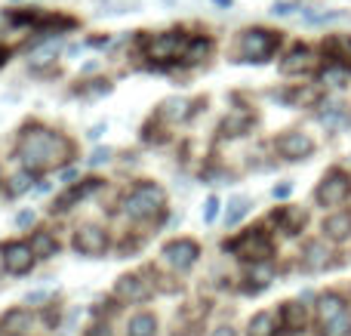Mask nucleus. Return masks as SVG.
<instances>
[{
    "label": "nucleus",
    "mask_w": 351,
    "mask_h": 336,
    "mask_svg": "<svg viewBox=\"0 0 351 336\" xmlns=\"http://www.w3.org/2000/svg\"><path fill=\"white\" fill-rule=\"evenodd\" d=\"M19 160L25 164V170L31 173H47L62 167L68 158H71V142L62 139L53 130H25L22 139H19Z\"/></svg>",
    "instance_id": "1"
},
{
    "label": "nucleus",
    "mask_w": 351,
    "mask_h": 336,
    "mask_svg": "<svg viewBox=\"0 0 351 336\" xmlns=\"http://www.w3.org/2000/svg\"><path fill=\"white\" fill-rule=\"evenodd\" d=\"M164 204H167L164 189L148 182V185H139V189L130 191L127 201H123V210H127V216H133V219L148 222V219H158Z\"/></svg>",
    "instance_id": "2"
},
{
    "label": "nucleus",
    "mask_w": 351,
    "mask_h": 336,
    "mask_svg": "<svg viewBox=\"0 0 351 336\" xmlns=\"http://www.w3.org/2000/svg\"><path fill=\"white\" fill-rule=\"evenodd\" d=\"M280 47V34L268 28H250L243 31L241 43H237V53L243 62H265L274 49Z\"/></svg>",
    "instance_id": "3"
},
{
    "label": "nucleus",
    "mask_w": 351,
    "mask_h": 336,
    "mask_svg": "<svg viewBox=\"0 0 351 336\" xmlns=\"http://www.w3.org/2000/svg\"><path fill=\"white\" fill-rule=\"evenodd\" d=\"M185 49H188V37H182L179 31H164V34H154L148 37L145 43V56L152 62H173V59H185Z\"/></svg>",
    "instance_id": "4"
},
{
    "label": "nucleus",
    "mask_w": 351,
    "mask_h": 336,
    "mask_svg": "<svg viewBox=\"0 0 351 336\" xmlns=\"http://www.w3.org/2000/svg\"><path fill=\"white\" fill-rule=\"evenodd\" d=\"M348 195H351V179L342 170H330L327 176L321 179V185H317L315 201L321 204V207H339V204L348 201Z\"/></svg>",
    "instance_id": "5"
},
{
    "label": "nucleus",
    "mask_w": 351,
    "mask_h": 336,
    "mask_svg": "<svg viewBox=\"0 0 351 336\" xmlns=\"http://www.w3.org/2000/svg\"><path fill=\"white\" fill-rule=\"evenodd\" d=\"M200 256V247L194 244V241L188 238H179V241H170V244L164 247V263L170 265V269H191L194 259Z\"/></svg>",
    "instance_id": "6"
},
{
    "label": "nucleus",
    "mask_w": 351,
    "mask_h": 336,
    "mask_svg": "<svg viewBox=\"0 0 351 336\" xmlns=\"http://www.w3.org/2000/svg\"><path fill=\"white\" fill-rule=\"evenodd\" d=\"M3 269L12 272V275H25V272H31V265H34V247L28 244H19V241H12V244L3 247Z\"/></svg>",
    "instance_id": "7"
},
{
    "label": "nucleus",
    "mask_w": 351,
    "mask_h": 336,
    "mask_svg": "<svg viewBox=\"0 0 351 336\" xmlns=\"http://www.w3.org/2000/svg\"><path fill=\"white\" fill-rule=\"evenodd\" d=\"M237 253H241L243 259H250V263H265V259L271 256V241L262 235V228H253V232H247L241 238Z\"/></svg>",
    "instance_id": "8"
},
{
    "label": "nucleus",
    "mask_w": 351,
    "mask_h": 336,
    "mask_svg": "<svg viewBox=\"0 0 351 336\" xmlns=\"http://www.w3.org/2000/svg\"><path fill=\"white\" fill-rule=\"evenodd\" d=\"M278 152L284 154L287 160H302L315 152V139L305 136V133H299V130H293V133H284L278 139Z\"/></svg>",
    "instance_id": "9"
},
{
    "label": "nucleus",
    "mask_w": 351,
    "mask_h": 336,
    "mask_svg": "<svg viewBox=\"0 0 351 336\" xmlns=\"http://www.w3.org/2000/svg\"><path fill=\"white\" fill-rule=\"evenodd\" d=\"M74 247H77L80 253H86V256H99V253H105V247H108V235L99 226H84L74 235Z\"/></svg>",
    "instance_id": "10"
},
{
    "label": "nucleus",
    "mask_w": 351,
    "mask_h": 336,
    "mask_svg": "<svg viewBox=\"0 0 351 336\" xmlns=\"http://www.w3.org/2000/svg\"><path fill=\"white\" fill-rule=\"evenodd\" d=\"M114 293H117V300L142 302V300H148V296H152V287H148L145 278H139V275H123L121 281L114 284Z\"/></svg>",
    "instance_id": "11"
},
{
    "label": "nucleus",
    "mask_w": 351,
    "mask_h": 336,
    "mask_svg": "<svg viewBox=\"0 0 351 336\" xmlns=\"http://www.w3.org/2000/svg\"><path fill=\"white\" fill-rule=\"evenodd\" d=\"M315 68V53L308 47H293L290 56L280 62V71L284 74H305Z\"/></svg>",
    "instance_id": "12"
},
{
    "label": "nucleus",
    "mask_w": 351,
    "mask_h": 336,
    "mask_svg": "<svg viewBox=\"0 0 351 336\" xmlns=\"http://www.w3.org/2000/svg\"><path fill=\"white\" fill-rule=\"evenodd\" d=\"M324 235L330 241H348L351 238V210H339L324 219Z\"/></svg>",
    "instance_id": "13"
},
{
    "label": "nucleus",
    "mask_w": 351,
    "mask_h": 336,
    "mask_svg": "<svg viewBox=\"0 0 351 336\" xmlns=\"http://www.w3.org/2000/svg\"><path fill=\"white\" fill-rule=\"evenodd\" d=\"M346 300H342L339 293H324L321 300H317V324H327V321H333L336 315H342L346 312Z\"/></svg>",
    "instance_id": "14"
},
{
    "label": "nucleus",
    "mask_w": 351,
    "mask_h": 336,
    "mask_svg": "<svg viewBox=\"0 0 351 336\" xmlns=\"http://www.w3.org/2000/svg\"><path fill=\"white\" fill-rule=\"evenodd\" d=\"M280 318H284V327L290 333L305 331V324H308V312H305L302 302H284V309H280Z\"/></svg>",
    "instance_id": "15"
},
{
    "label": "nucleus",
    "mask_w": 351,
    "mask_h": 336,
    "mask_svg": "<svg viewBox=\"0 0 351 336\" xmlns=\"http://www.w3.org/2000/svg\"><path fill=\"white\" fill-rule=\"evenodd\" d=\"M99 182H102V179H80V182L74 185L71 191H65V195L59 197V204H56V210H68V207H71V204H77L80 197L93 195V191L99 189Z\"/></svg>",
    "instance_id": "16"
},
{
    "label": "nucleus",
    "mask_w": 351,
    "mask_h": 336,
    "mask_svg": "<svg viewBox=\"0 0 351 336\" xmlns=\"http://www.w3.org/2000/svg\"><path fill=\"white\" fill-rule=\"evenodd\" d=\"M327 263H330V250H327L324 244H317V241H315V244L305 247V259H302V265H305L308 272H321Z\"/></svg>",
    "instance_id": "17"
},
{
    "label": "nucleus",
    "mask_w": 351,
    "mask_h": 336,
    "mask_svg": "<svg viewBox=\"0 0 351 336\" xmlns=\"http://www.w3.org/2000/svg\"><path fill=\"white\" fill-rule=\"evenodd\" d=\"M324 49H327L336 62H342L346 68H351V37H330V40L324 43Z\"/></svg>",
    "instance_id": "18"
},
{
    "label": "nucleus",
    "mask_w": 351,
    "mask_h": 336,
    "mask_svg": "<svg viewBox=\"0 0 351 336\" xmlns=\"http://www.w3.org/2000/svg\"><path fill=\"white\" fill-rule=\"evenodd\" d=\"M130 336H158V318L152 312H142L130 321Z\"/></svg>",
    "instance_id": "19"
},
{
    "label": "nucleus",
    "mask_w": 351,
    "mask_h": 336,
    "mask_svg": "<svg viewBox=\"0 0 351 336\" xmlns=\"http://www.w3.org/2000/svg\"><path fill=\"white\" fill-rule=\"evenodd\" d=\"M321 336H351V312L346 309L342 315H336L333 321L321 327Z\"/></svg>",
    "instance_id": "20"
},
{
    "label": "nucleus",
    "mask_w": 351,
    "mask_h": 336,
    "mask_svg": "<svg viewBox=\"0 0 351 336\" xmlns=\"http://www.w3.org/2000/svg\"><path fill=\"white\" fill-rule=\"evenodd\" d=\"M317 117H321V123H327V127H333V130H336V127H342V123H348V108H346V105L330 102Z\"/></svg>",
    "instance_id": "21"
},
{
    "label": "nucleus",
    "mask_w": 351,
    "mask_h": 336,
    "mask_svg": "<svg viewBox=\"0 0 351 336\" xmlns=\"http://www.w3.org/2000/svg\"><path fill=\"white\" fill-rule=\"evenodd\" d=\"M247 210H250V201H247V197H231L228 213H225V226L234 228L237 222H241L243 216H247Z\"/></svg>",
    "instance_id": "22"
},
{
    "label": "nucleus",
    "mask_w": 351,
    "mask_h": 336,
    "mask_svg": "<svg viewBox=\"0 0 351 336\" xmlns=\"http://www.w3.org/2000/svg\"><path fill=\"white\" fill-rule=\"evenodd\" d=\"M280 222H284V232L287 235H299L302 232V226H305V210H284L280 213Z\"/></svg>",
    "instance_id": "23"
},
{
    "label": "nucleus",
    "mask_w": 351,
    "mask_h": 336,
    "mask_svg": "<svg viewBox=\"0 0 351 336\" xmlns=\"http://www.w3.org/2000/svg\"><path fill=\"white\" fill-rule=\"evenodd\" d=\"M31 247H34L37 256H53V253L59 250V244H56V238L49 232H37L34 241H31Z\"/></svg>",
    "instance_id": "24"
},
{
    "label": "nucleus",
    "mask_w": 351,
    "mask_h": 336,
    "mask_svg": "<svg viewBox=\"0 0 351 336\" xmlns=\"http://www.w3.org/2000/svg\"><path fill=\"white\" fill-rule=\"evenodd\" d=\"M348 74H351V68H346V65H339V62H336V65L324 68L321 80H324V84H330V86H346Z\"/></svg>",
    "instance_id": "25"
},
{
    "label": "nucleus",
    "mask_w": 351,
    "mask_h": 336,
    "mask_svg": "<svg viewBox=\"0 0 351 336\" xmlns=\"http://www.w3.org/2000/svg\"><path fill=\"white\" fill-rule=\"evenodd\" d=\"M250 336H274V318L268 312H259L250 321Z\"/></svg>",
    "instance_id": "26"
},
{
    "label": "nucleus",
    "mask_w": 351,
    "mask_h": 336,
    "mask_svg": "<svg viewBox=\"0 0 351 336\" xmlns=\"http://www.w3.org/2000/svg\"><path fill=\"white\" fill-rule=\"evenodd\" d=\"M250 290H259V287H268L271 284V265H265V263H259L256 269H250Z\"/></svg>",
    "instance_id": "27"
},
{
    "label": "nucleus",
    "mask_w": 351,
    "mask_h": 336,
    "mask_svg": "<svg viewBox=\"0 0 351 336\" xmlns=\"http://www.w3.org/2000/svg\"><path fill=\"white\" fill-rule=\"evenodd\" d=\"M206 49H210V40H204V37H197V40H188L185 62H200L206 56Z\"/></svg>",
    "instance_id": "28"
},
{
    "label": "nucleus",
    "mask_w": 351,
    "mask_h": 336,
    "mask_svg": "<svg viewBox=\"0 0 351 336\" xmlns=\"http://www.w3.org/2000/svg\"><path fill=\"white\" fill-rule=\"evenodd\" d=\"M28 189H31V170H28V173H19V176H12L10 195H25Z\"/></svg>",
    "instance_id": "29"
},
{
    "label": "nucleus",
    "mask_w": 351,
    "mask_h": 336,
    "mask_svg": "<svg viewBox=\"0 0 351 336\" xmlns=\"http://www.w3.org/2000/svg\"><path fill=\"white\" fill-rule=\"evenodd\" d=\"M250 121H253V117H250V115H234V117H231V121H225V127H222V133L225 136H237L234 133V130H243V127H250Z\"/></svg>",
    "instance_id": "30"
},
{
    "label": "nucleus",
    "mask_w": 351,
    "mask_h": 336,
    "mask_svg": "<svg viewBox=\"0 0 351 336\" xmlns=\"http://www.w3.org/2000/svg\"><path fill=\"white\" fill-rule=\"evenodd\" d=\"M219 216V197H210L206 201V210H204V222H213Z\"/></svg>",
    "instance_id": "31"
},
{
    "label": "nucleus",
    "mask_w": 351,
    "mask_h": 336,
    "mask_svg": "<svg viewBox=\"0 0 351 336\" xmlns=\"http://www.w3.org/2000/svg\"><path fill=\"white\" fill-rule=\"evenodd\" d=\"M90 160H93L96 167H102V164H108V160H111V152H108V148H96Z\"/></svg>",
    "instance_id": "32"
},
{
    "label": "nucleus",
    "mask_w": 351,
    "mask_h": 336,
    "mask_svg": "<svg viewBox=\"0 0 351 336\" xmlns=\"http://www.w3.org/2000/svg\"><path fill=\"white\" fill-rule=\"evenodd\" d=\"M299 10V6L296 3H274V16H293V12H296Z\"/></svg>",
    "instance_id": "33"
},
{
    "label": "nucleus",
    "mask_w": 351,
    "mask_h": 336,
    "mask_svg": "<svg viewBox=\"0 0 351 336\" xmlns=\"http://www.w3.org/2000/svg\"><path fill=\"white\" fill-rule=\"evenodd\" d=\"M16 222H19V226H22V228H25V226H31V222H34V213H31V210H25V213L19 216Z\"/></svg>",
    "instance_id": "34"
},
{
    "label": "nucleus",
    "mask_w": 351,
    "mask_h": 336,
    "mask_svg": "<svg viewBox=\"0 0 351 336\" xmlns=\"http://www.w3.org/2000/svg\"><path fill=\"white\" fill-rule=\"evenodd\" d=\"M293 191V185L290 182H284V185H278V189H274V197H287Z\"/></svg>",
    "instance_id": "35"
},
{
    "label": "nucleus",
    "mask_w": 351,
    "mask_h": 336,
    "mask_svg": "<svg viewBox=\"0 0 351 336\" xmlns=\"http://www.w3.org/2000/svg\"><path fill=\"white\" fill-rule=\"evenodd\" d=\"M213 336H237L234 327H219V331H213Z\"/></svg>",
    "instance_id": "36"
},
{
    "label": "nucleus",
    "mask_w": 351,
    "mask_h": 336,
    "mask_svg": "<svg viewBox=\"0 0 351 336\" xmlns=\"http://www.w3.org/2000/svg\"><path fill=\"white\" fill-rule=\"evenodd\" d=\"M213 3H219V6H228V3H231V0H213Z\"/></svg>",
    "instance_id": "37"
},
{
    "label": "nucleus",
    "mask_w": 351,
    "mask_h": 336,
    "mask_svg": "<svg viewBox=\"0 0 351 336\" xmlns=\"http://www.w3.org/2000/svg\"><path fill=\"white\" fill-rule=\"evenodd\" d=\"M90 336H108V331H102V327H99V333H90Z\"/></svg>",
    "instance_id": "38"
},
{
    "label": "nucleus",
    "mask_w": 351,
    "mask_h": 336,
    "mask_svg": "<svg viewBox=\"0 0 351 336\" xmlns=\"http://www.w3.org/2000/svg\"><path fill=\"white\" fill-rule=\"evenodd\" d=\"M0 65H3V53H0Z\"/></svg>",
    "instance_id": "39"
}]
</instances>
